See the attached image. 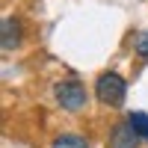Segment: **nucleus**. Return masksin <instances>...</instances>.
<instances>
[{
    "instance_id": "nucleus-1",
    "label": "nucleus",
    "mask_w": 148,
    "mask_h": 148,
    "mask_svg": "<svg viewBox=\"0 0 148 148\" xmlns=\"http://www.w3.org/2000/svg\"><path fill=\"white\" fill-rule=\"evenodd\" d=\"M125 92H127V86H125V80H121L116 71L101 74V77H98V83H95L98 101L107 104V107H119L121 101H125Z\"/></svg>"
},
{
    "instance_id": "nucleus-2",
    "label": "nucleus",
    "mask_w": 148,
    "mask_h": 148,
    "mask_svg": "<svg viewBox=\"0 0 148 148\" xmlns=\"http://www.w3.org/2000/svg\"><path fill=\"white\" fill-rule=\"evenodd\" d=\"M53 98L59 101L62 110H68V113H77V110L86 107V89L77 80H59L53 86Z\"/></svg>"
},
{
    "instance_id": "nucleus-3",
    "label": "nucleus",
    "mask_w": 148,
    "mask_h": 148,
    "mask_svg": "<svg viewBox=\"0 0 148 148\" xmlns=\"http://www.w3.org/2000/svg\"><path fill=\"white\" fill-rule=\"evenodd\" d=\"M139 139L142 136L136 133V127L125 119V121H119V125L113 127V133H110V148H136Z\"/></svg>"
},
{
    "instance_id": "nucleus-4",
    "label": "nucleus",
    "mask_w": 148,
    "mask_h": 148,
    "mask_svg": "<svg viewBox=\"0 0 148 148\" xmlns=\"http://www.w3.org/2000/svg\"><path fill=\"white\" fill-rule=\"evenodd\" d=\"M0 39H3V51L18 47V42H21V27H18L15 18H3V33H0Z\"/></svg>"
},
{
    "instance_id": "nucleus-5",
    "label": "nucleus",
    "mask_w": 148,
    "mask_h": 148,
    "mask_svg": "<svg viewBox=\"0 0 148 148\" xmlns=\"http://www.w3.org/2000/svg\"><path fill=\"white\" fill-rule=\"evenodd\" d=\"M51 148H89V142H86L80 133H62V136H56Z\"/></svg>"
},
{
    "instance_id": "nucleus-6",
    "label": "nucleus",
    "mask_w": 148,
    "mask_h": 148,
    "mask_svg": "<svg viewBox=\"0 0 148 148\" xmlns=\"http://www.w3.org/2000/svg\"><path fill=\"white\" fill-rule=\"evenodd\" d=\"M127 121H130L133 127H136V133H139L142 139H148V116L142 113V110H133V113L127 116Z\"/></svg>"
},
{
    "instance_id": "nucleus-7",
    "label": "nucleus",
    "mask_w": 148,
    "mask_h": 148,
    "mask_svg": "<svg viewBox=\"0 0 148 148\" xmlns=\"http://www.w3.org/2000/svg\"><path fill=\"white\" fill-rule=\"evenodd\" d=\"M133 47H136V53H139V56H148V30L139 33V39H136V45H133Z\"/></svg>"
}]
</instances>
